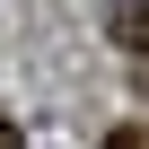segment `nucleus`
I'll return each mask as SVG.
<instances>
[{
  "label": "nucleus",
  "instance_id": "f257e3e1",
  "mask_svg": "<svg viewBox=\"0 0 149 149\" xmlns=\"http://www.w3.org/2000/svg\"><path fill=\"white\" fill-rule=\"evenodd\" d=\"M97 149H149V123H114V132H105Z\"/></svg>",
  "mask_w": 149,
  "mask_h": 149
},
{
  "label": "nucleus",
  "instance_id": "f03ea898",
  "mask_svg": "<svg viewBox=\"0 0 149 149\" xmlns=\"http://www.w3.org/2000/svg\"><path fill=\"white\" fill-rule=\"evenodd\" d=\"M0 149H26V132H18V123H9V114H0Z\"/></svg>",
  "mask_w": 149,
  "mask_h": 149
}]
</instances>
